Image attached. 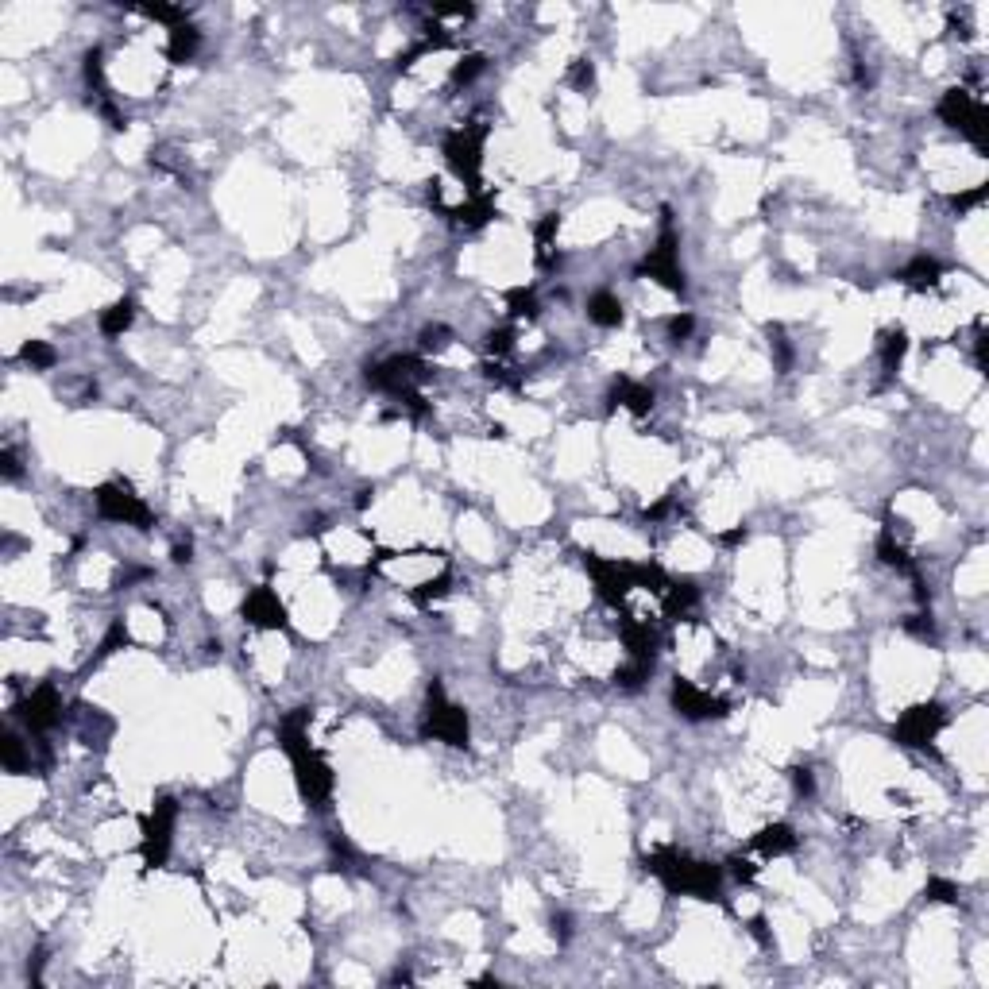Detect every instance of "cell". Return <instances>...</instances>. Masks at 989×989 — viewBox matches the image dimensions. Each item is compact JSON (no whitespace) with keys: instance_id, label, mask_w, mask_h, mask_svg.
I'll return each instance as SVG.
<instances>
[{"instance_id":"cell-1","label":"cell","mask_w":989,"mask_h":989,"mask_svg":"<svg viewBox=\"0 0 989 989\" xmlns=\"http://www.w3.org/2000/svg\"><path fill=\"white\" fill-rule=\"evenodd\" d=\"M645 870L657 873L664 881L669 893H685V897H704V901H719V885H723V870L711 862H692L676 847H664L657 854L645 858Z\"/></svg>"},{"instance_id":"cell-2","label":"cell","mask_w":989,"mask_h":989,"mask_svg":"<svg viewBox=\"0 0 989 989\" xmlns=\"http://www.w3.org/2000/svg\"><path fill=\"white\" fill-rule=\"evenodd\" d=\"M283 746H286L290 761H294L298 792L314 808H325V800L333 797V769L321 761V754L310 746V738H305V711H298V716H290L283 723Z\"/></svg>"},{"instance_id":"cell-3","label":"cell","mask_w":989,"mask_h":989,"mask_svg":"<svg viewBox=\"0 0 989 989\" xmlns=\"http://www.w3.org/2000/svg\"><path fill=\"white\" fill-rule=\"evenodd\" d=\"M939 117H943L951 128H959L963 136L974 139V148L985 151V105L974 93L966 89H951L943 101H939Z\"/></svg>"},{"instance_id":"cell-4","label":"cell","mask_w":989,"mask_h":989,"mask_svg":"<svg viewBox=\"0 0 989 989\" xmlns=\"http://www.w3.org/2000/svg\"><path fill=\"white\" fill-rule=\"evenodd\" d=\"M426 735L441 738L448 746H468V716L445 700L441 685L429 688V711H426Z\"/></svg>"},{"instance_id":"cell-5","label":"cell","mask_w":989,"mask_h":989,"mask_svg":"<svg viewBox=\"0 0 989 989\" xmlns=\"http://www.w3.org/2000/svg\"><path fill=\"white\" fill-rule=\"evenodd\" d=\"M174 819H178V804L170 797H163L151 816L143 819V862L148 866H163L170 854V835H174Z\"/></svg>"},{"instance_id":"cell-6","label":"cell","mask_w":989,"mask_h":989,"mask_svg":"<svg viewBox=\"0 0 989 989\" xmlns=\"http://www.w3.org/2000/svg\"><path fill=\"white\" fill-rule=\"evenodd\" d=\"M97 510H101V518H108V522H128V526H139V530L151 526L148 502H143L139 495H132L128 488H120V483H105V488H97Z\"/></svg>"},{"instance_id":"cell-7","label":"cell","mask_w":989,"mask_h":989,"mask_svg":"<svg viewBox=\"0 0 989 989\" xmlns=\"http://www.w3.org/2000/svg\"><path fill=\"white\" fill-rule=\"evenodd\" d=\"M483 139H488V128H460L445 139V159L448 167L457 170L464 182H476L479 178V163H483Z\"/></svg>"},{"instance_id":"cell-8","label":"cell","mask_w":989,"mask_h":989,"mask_svg":"<svg viewBox=\"0 0 989 989\" xmlns=\"http://www.w3.org/2000/svg\"><path fill=\"white\" fill-rule=\"evenodd\" d=\"M638 274H650V279L676 290V294L685 290V274H680V259H676V236H673L669 224H664L657 248H650V255H645V263L638 267Z\"/></svg>"},{"instance_id":"cell-9","label":"cell","mask_w":989,"mask_h":989,"mask_svg":"<svg viewBox=\"0 0 989 989\" xmlns=\"http://www.w3.org/2000/svg\"><path fill=\"white\" fill-rule=\"evenodd\" d=\"M939 726H943V707L939 704H920V707L901 716V723L893 726V738L901 746H928L939 735Z\"/></svg>"},{"instance_id":"cell-10","label":"cell","mask_w":989,"mask_h":989,"mask_svg":"<svg viewBox=\"0 0 989 989\" xmlns=\"http://www.w3.org/2000/svg\"><path fill=\"white\" fill-rule=\"evenodd\" d=\"M15 716H20L36 735L51 731V726L62 719V695H58V688L55 685H39L20 707H15Z\"/></svg>"},{"instance_id":"cell-11","label":"cell","mask_w":989,"mask_h":989,"mask_svg":"<svg viewBox=\"0 0 989 989\" xmlns=\"http://www.w3.org/2000/svg\"><path fill=\"white\" fill-rule=\"evenodd\" d=\"M673 707L680 711L685 719H711V716H726V704L716 700L711 692L695 688L692 680H676L673 685Z\"/></svg>"},{"instance_id":"cell-12","label":"cell","mask_w":989,"mask_h":989,"mask_svg":"<svg viewBox=\"0 0 989 989\" xmlns=\"http://www.w3.org/2000/svg\"><path fill=\"white\" fill-rule=\"evenodd\" d=\"M244 619L252 626H263V630H283L286 626V607L279 603V595L263 583V588H255L244 599Z\"/></svg>"},{"instance_id":"cell-13","label":"cell","mask_w":989,"mask_h":989,"mask_svg":"<svg viewBox=\"0 0 989 989\" xmlns=\"http://www.w3.org/2000/svg\"><path fill=\"white\" fill-rule=\"evenodd\" d=\"M611 398L619 402V407H626L630 414H638V417L654 410V391H650V386H642V383H634V379H619V383H614Z\"/></svg>"},{"instance_id":"cell-14","label":"cell","mask_w":989,"mask_h":989,"mask_svg":"<svg viewBox=\"0 0 989 989\" xmlns=\"http://www.w3.org/2000/svg\"><path fill=\"white\" fill-rule=\"evenodd\" d=\"M939 279H943V267H939V259H932V255H916L912 263L901 271V283L912 290H932Z\"/></svg>"},{"instance_id":"cell-15","label":"cell","mask_w":989,"mask_h":989,"mask_svg":"<svg viewBox=\"0 0 989 989\" xmlns=\"http://www.w3.org/2000/svg\"><path fill=\"white\" fill-rule=\"evenodd\" d=\"M750 847L754 850H761V854H788V850H797V835H792V827H785V823H773V827H766V831H757L754 839H750Z\"/></svg>"},{"instance_id":"cell-16","label":"cell","mask_w":989,"mask_h":989,"mask_svg":"<svg viewBox=\"0 0 989 989\" xmlns=\"http://www.w3.org/2000/svg\"><path fill=\"white\" fill-rule=\"evenodd\" d=\"M588 317L595 321V325H603V329L623 325V302L614 298L611 290H599V294L588 298Z\"/></svg>"},{"instance_id":"cell-17","label":"cell","mask_w":989,"mask_h":989,"mask_svg":"<svg viewBox=\"0 0 989 989\" xmlns=\"http://www.w3.org/2000/svg\"><path fill=\"white\" fill-rule=\"evenodd\" d=\"M452 217H457L464 229H479V224H488L491 217H495V205H491V193H472V198H468L460 209H452Z\"/></svg>"},{"instance_id":"cell-18","label":"cell","mask_w":989,"mask_h":989,"mask_svg":"<svg viewBox=\"0 0 989 989\" xmlns=\"http://www.w3.org/2000/svg\"><path fill=\"white\" fill-rule=\"evenodd\" d=\"M198 46H201V36L190 24L170 27V39H167V58L170 62H190L193 55H198Z\"/></svg>"},{"instance_id":"cell-19","label":"cell","mask_w":989,"mask_h":989,"mask_svg":"<svg viewBox=\"0 0 989 989\" xmlns=\"http://www.w3.org/2000/svg\"><path fill=\"white\" fill-rule=\"evenodd\" d=\"M132 317H136L132 298H120L117 305H108V310L101 314V333L105 336H120L128 325H132Z\"/></svg>"},{"instance_id":"cell-20","label":"cell","mask_w":989,"mask_h":989,"mask_svg":"<svg viewBox=\"0 0 989 989\" xmlns=\"http://www.w3.org/2000/svg\"><path fill=\"white\" fill-rule=\"evenodd\" d=\"M904 352H908V333L904 329L885 333V345H881V367H885V376H893V371L901 367Z\"/></svg>"},{"instance_id":"cell-21","label":"cell","mask_w":989,"mask_h":989,"mask_svg":"<svg viewBox=\"0 0 989 989\" xmlns=\"http://www.w3.org/2000/svg\"><path fill=\"white\" fill-rule=\"evenodd\" d=\"M507 305H510V317H518V321L538 314V298H533V290H526V286H514L507 294Z\"/></svg>"},{"instance_id":"cell-22","label":"cell","mask_w":989,"mask_h":989,"mask_svg":"<svg viewBox=\"0 0 989 989\" xmlns=\"http://www.w3.org/2000/svg\"><path fill=\"white\" fill-rule=\"evenodd\" d=\"M20 360L31 364V367H51L55 364V348L43 345V340H27V345L20 348Z\"/></svg>"},{"instance_id":"cell-23","label":"cell","mask_w":989,"mask_h":989,"mask_svg":"<svg viewBox=\"0 0 989 989\" xmlns=\"http://www.w3.org/2000/svg\"><path fill=\"white\" fill-rule=\"evenodd\" d=\"M557 224H561V217H557V213H549V217L538 224V263H549V252H553Z\"/></svg>"},{"instance_id":"cell-24","label":"cell","mask_w":989,"mask_h":989,"mask_svg":"<svg viewBox=\"0 0 989 989\" xmlns=\"http://www.w3.org/2000/svg\"><path fill=\"white\" fill-rule=\"evenodd\" d=\"M479 70H483V55H464L457 67H452V86H468Z\"/></svg>"},{"instance_id":"cell-25","label":"cell","mask_w":989,"mask_h":989,"mask_svg":"<svg viewBox=\"0 0 989 989\" xmlns=\"http://www.w3.org/2000/svg\"><path fill=\"white\" fill-rule=\"evenodd\" d=\"M448 583H452V576L441 572L437 580H426V583H421V588L414 592V599H417V603H433V599H441V595L448 592Z\"/></svg>"},{"instance_id":"cell-26","label":"cell","mask_w":989,"mask_h":989,"mask_svg":"<svg viewBox=\"0 0 989 989\" xmlns=\"http://www.w3.org/2000/svg\"><path fill=\"white\" fill-rule=\"evenodd\" d=\"M0 757H5V769L8 773H20L24 769V750H20V738H5L0 742Z\"/></svg>"},{"instance_id":"cell-27","label":"cell","mask_w":989,"mask_h":989,"mask_svg":"<svg viewBox=\"0 0 989 989\" xmlns=\"http://www.w3.org/2000/svg\"><path fill=\"white\" fill-rule=\"evenodd\" d=\"M510 345H514V329L507 325V329H491L488 333V352L491 355H507L510 352Z\"/></svg>"},{"instance_id":"cell-28","label":"cell","mask_w":989,"mask_h":989,"mask_svg":"<svg viewBox=\"0 0 989 989\" xmlns=\"http://www.w3.org/2000/svg\"><path fill=\"white\" fill-rule=\"evenodd\" d=\"M445 345H448V329L445 325H433V329L421 333V348L426 352H441Z\"/></svg>"},{"instance_id":"cell-29","label":"cell","mask_w":989,"mask_h":989,"mask_svg":"<svg viewBox=\"0 0 989 989\" xmlns=\"http://www.w3.org/2000/svg\"><path fill=\"white\" fill-rule=\"evenodd\" d=\"M928 897L932 901H954V897H959V885H951L943 878H932L928 881Z\"/></svg>"},{"instance_id":"cell-30","label":"cell","mask_w":989,"mask_h":989,"mask_svg":"<svg viewBox=\"0 0 989 989\" xmlns=\"http://www.w3.org/2000/svg\"><path fill=\"white\" fill-rule=\"evenodd\" d=\"M982 198H985V186L970 190V193H954L951 201H954V209H959V213H963V209H974V205H982Z\"/></svg>"},{"instance_id":"cell-31","label":"cell","mask_w":989,"mask_h":989,"mask_svg":"<svg viewBox=\"0 0 989 989\" xmlns=\"http://www.w3.org/2000/svg\"><path fill=\"white\" fill-rule=\"evenodd\" d=\"M731 873H735L738 881H754L757 866H754V862H746V858H731Z\"/></svg>"},{"instance_id":"cell-32","label":"cell","mask_w":989,"mask_h":989,"mask_svg":"<svg viewBox=\"0 0 989 989\" xmlns=\"http://www.w3.org/2000/svg\"><path fill=\"white\" fill-rule=\"evenodd\" d=\"M669 333H673V340L688 336V333H692V314H676V317L669 321Z\"/></svg>"},{"instance_id":"cell-33","label":"cell","mask_w":989,"mask_h":989,"mask_svg":"<svg viewBox=\"0 0 989 989\" xmlns=\"http://www.w3.org/2000/svg\"><path fill=\"white\" fill-rule=\"evenodd\" d=\"M572 77H576L580 86H592V62H583V58H580V62H576V70H572Z\"/></svg>"},{"instance_id":"cell-34","label":"cell","mask_w":989,"mask_h":989,"mask_svg":"<svg viewBox=\"0 0 989 989\" xmlns=\"http://www.w3.org/2000/svg\"><path fill=\"white\" fill-rule=\"evenodd\" d=\"M792 781H797V792H812V773L808 769H797L792 773Z\"/></svg>"},{"instance_id":"cell-35","label":"cell","mask_w":989,"mask_h":989,"mask_svg":"<svg viewBox=\"0 0 989 989\" xmlns=\"http://www.w3.org/2000/svg\"><path fill=\"white\" fill-rule=\"evenodd\" d=\"M0 464H5V476H15V472H20V464H15L12 448H5V452H0Z\"/></svg>"}]
</instances>
